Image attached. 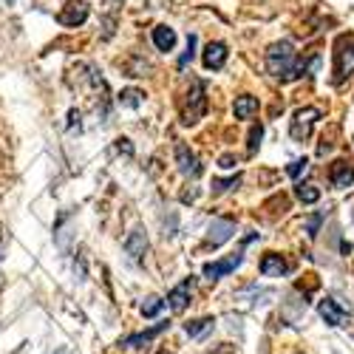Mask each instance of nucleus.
Instances as JSON below:
<instances>
[{
	"instance_id": "27",
	"label": "nucleus",
	"mask_w": 354,
	"mask_h": 354,
	"mask_svg": "<svg viewBox=\"0 0 354 354\" xmlns=\"http://www.w3.org/2000/svg\"><path fill=\"white\" fill-rule=\"evenodd\" d=\"M320 221H323V216H315V218H309V224H306V232L312 235V239L317 235V227H320Z\"/></svg>"
},
{
	"instance_id": "8",
	"label": "nucleus",
	"mask_w": 354,
	"mask_h": 354,
	"mask_svg": "<svg viewBox=\"0 0 354 354\" xmlns=\"http://www.w3.org/2000/svg\"><path fill=\"white\" fill-rule=\"evenodd\" d=\"M292 272V263L278 255V252H267L261 258V275H267V278H286Z\"/></svg>"
},
{
	"instance_id": "14",
	"label": "nucleus",
	"mask_w": 354,
	"mask_h": 354,
	"mask_svg": "<svg viewBox=\"0 0 354 354\" xmlns=\"http://www.w3.org/2000/svg\"><path fill=\"white\" fill-rule=\"evenodd\" d=\"M170 326V323H159V326H153V329H147V332H139V335H131V337H125V340H120V346L122 348H142V346H147L153 337H159L165 329Z\"/></svg>"
},
{
	"instance_id": "19",
	"label": "nucleus",
	"mask_w": 354,
	"mask_h": 354,
	"mask_svg": "<svg viewBox=\"0 0 354 354\" xmlns=\"http://www.w3.org/2000/svg\"><path fill=\"white\" fill-rule=\"evenodd\" d=\"M142 100H145V94L136 91V88H125V91L120 94V105H125V108H139Z\"/></svg>"
},
{
	"instance_id": "3",
	"label": "nucleus",
	"mask_w": 354,
	"mask_h": 354,
	"mask_svg": "<svg viewBox=\"0 0 354 354\" xmlns=\"http://www.w3.org/2000/svg\"><path fill=\"white\" fill-rule=\"evenodd\" d=\"M320 120V111L317 108H301V111H295V116H292V128H289V133H292V139L295 142H306L309 139V133H312V125Z\"/></svg>"
},
{
	"instance_id": "20",
	"label": "nucleus",
	"mask_w": 354,
	"mask_h": 354,
	"mask_svg": "<svg viewBox=\"0 0 354 354\" xmlns=\"http://www.w3.org/2000/svg\"><path fill=\"white\" fill-rule=\"evenodd\" d=\"M295 193H298V198H301L304 204H315V201L320 198V190H317L315 185H304V182H298V190H295Z\"/></svg>"
},
{
	"instance_id": "22",
	"label": "nucleus",
	"mask_w": 354,
	"mask_h": 354,
	"mask_svg": "<svg viewBox=\"0 0 354 354\" xmlns=\"http://www.w3.org/2000/svg\"><path fill=\"white\" fill-rule=\"evenodd\" d=\"M162 306H165V301L153 295V298H147V301L142 304V315H145V317H156V315L162 312Z\"/></svg>"
},
{
	"instance_id": "16",
	"label": "nucleus",
	"mask_w": 354,
	"mask_h": 354,
	"mask_svg": "<svg viewBox=\"0 0 354 354\" xmlns=\"http://www.w3.org/2000/svg\"><path fill=\"white\" fill-rule=\"evenodd\" d=\"M232 111H235V120H252V116L258 113V100L250 97V94H244V97L235 100Z\"/></svg>"
},
{
	"instance_id": "10",
	"label": "nucleus",
	"mask_w": 354,
	"mask_h": 354,
	"mask_svg": "<svg viewBox=\"0 0 354 354\" xmlns=\"http://www.w3.org/2000/svg\"><path fill=\"white\" fill-rule=\"evenodd\" d=\"M176 165H179V170L185 176H193V179L201 176V162L187 145H176Z\"/></svg>"
},
{
	"instance_id": "29",
	"label": "nucleus",
	"mask_w": 354,
	"mask_h": 354,
	"mask_svg": "<svg viewBox=\"0 0 354 354\" xmlns=\"http://www.w3.org/2000/svg\"><path fill=\"white\" fill-rule=\"evenodd\" d=\"M0 244H3V232H0Z\"/></svg>"
},
{
	"instance_id": "5",
	"label": "nucleus",
	"mask_w": 354,
	"mask_h": 354,
	"mask_svg": "<svg viewBox=\"0 0 354 354\" xmlns=\"http://www.w3.org/2000/svg\"><path fill=\"white\" fill-rule=\"evenodd\" d=\"M317 312H320L323 320L329 323V326H346V320H348V309L337 298H332V295H326V298L320 301Z\"/></svg>"
},
{
	"instance_id": "11",
	"label": "nucleus",
	"mask_w": 354,
	"mask_h": 354,
	"mask_svg": "<svg viewBox=\"0 0 354 354\" xmlns=\"http://www.w3.org/2000/svg\"><path fill=\"white\" fill-rule=\"evenodd\" d=\"M190 292H193V278L182 281L179 286H173V289H170V295H167L170 309H173V312H185V309H187V304H190Z\"/></svg>"
},
{
	"instance_id": "24",
	"label": "nucleus",
	"mask_w": 354,
	"mask_h": 354,
	"mask_svg": "<svg viewBox=\"0 0 354 354\" xmlns=\"http://www.w3.org/2000/svg\"><path fill=\"white\" fill-rule=\"evenodd\" d=\"M261 136H263V125L258 122V125H252V131H250V153H255L258 151V147H261Z\"/></svg>"
},
{
	"instance_id": "2",
	"label": "nucleus",
	"mask_w": 354,
	"mask_h": 354,
	"mask_svg": "<svg viewBox=\"0 0 354 354\" xmlns=\"http://www.w3.org/2000/svg\"><path fill=\"white\" fill-rule=\"evenodd\" d=\"M204 108H207V97H204V82L201 80H193L190 91H187V105H185V113H182V122L185 125H193L201 120Z\"/></svg>"
},
{
	"instance_id": "25",
	"label": "nucleus",
	"mask_w": 354,
	"mask_h": 354,
	"mask_svg": "<svg viewBox=\"0 0 354 354\" xmlns=\"http://www.w3.org/2000/svg\"><path fill=\"white\" fill-rule=\"evenodd\" d=\"M239 182H241V176H232V179H216V182H213V193H224V190L235 187Z\"/></svg>"
},
{
	"instance_id": "28",
	"label": "nucleus",
	"mask_w": 354,
	"mask_h": 354,
	"mask_svg": "<svg viewBox=\"0 0 354 354\" xmlns=\"http://www.w3.org/2000/svg\"><path fill=\"white\" fill-rule=\"evenodd\" d=\"M218 165H221V167H235V159H232V156H221Z\"/></svg>"
},
{
	"instance_id": "17",
	"label": "nucleus",
	"mask_w": 354,
	"mask_h": 354,
	"mask_svg": "<svg viewBox=\"0 0 354 354\" xmlns=\"http://www.w3.org/2000/svg\"><path fill=\"white\" fill-rule=\"evenodd\" d=\"M153 46L159 48V51H173V46H176V32L170 26H156L153 28Z\"/></svg>"
},
{
	"instance_id": "15",
	"label": "nucleus",
	"mask_w": 354,
	"mask_h": 354,
	"mask_svg": "<svg viewBox=\"0 0 354 354\" xmlns=\"http://www.w3.org/2000/svg\"><path fill=\"white\" fill-rule=\"evenodd\" d=\"M224 63H227V46L224 43H210L204 48V68L218 71V68H224Z\"/></svg>"
},
{
	"instance_id": "21",
	"label": "nucleus",
	"mask_w": 354,
	"mask_h": 354,
	"mask_svg": "<svg viewBox=\"0 0 354 354\" xmlns=\"http://www.w3.org/2000/svg\"><path fill=\"white\" fill-rule=\"evenodd\" d=\"M196 43H198V37H196V35H187V51L179 57V68H187V66L193 63V57H196Z\"/></svg>"
},
{
	"instance_id": "6",
	"label": "nucleus",
	"mask_w": 354,
	"mask_h": 354,
	"mask_svg": "<svg viewBox=\"0 0 354 354\" xmlns=\"http://www.w3.org/2000/svg\"><path fill=\"white\" fill-rule=\"evenodd\" d=\"M235 235V221L232 218H213L210 230H207V247H221Z\"/></svg>"
},
{
	"instance_id": "9",
	"label": "nucleus",
	"mask_w": 354,
	"mask_h": 354,
	"mask_svg": "<svg viewBox=\"0 0 354 354\" xmlns=\"http://www.w3.org/2000/svg\"><path fill=\"white\" fill-rule=\"evenodd\" d=\"M57 20H60L63 26H80L88 20V3L85 0H68V3L63 6V12L57 15Z\"/></svg>"
},
{
	"instance_id": "1",
	"label": "nucleus",
	"mask_w": 354,
	"mask_h": 354,
	"mask_svg": "<svg viewBox=\"0 0 354 354\" xmlns=\"http://www.w3.org/2000/svg\"><path fill=\"white\" fill-rule=\"evenodd\" d=\"M267 71L281 82H292L306 74V66L295 63V46L289 40H281V43H272L267 51Z\"/></svg>"
},
{
	"instance_id": "7",
	"label": "nucleus",
	"mask_w": 354,
	"mask_h": 354,
	"mask_svg": "<svg viewBox=\"0 0 354 354\" xmlns=\"http://www.w3.org/2000/svg\"><path fill=\"white\" fill-rule=\"evenodd\" d=\"M337 66H335V80L340 82V80H346L348 74H354V43H348L346 37H340V43H337Z\"/></svg>"
},
{
	"instance_id": "13",
	"label": "nucleus",
	"mask_w": 354,
	"mask_h": 354,
	"mask_svg": "<svg viewBox=\"0 0 354 354\" xmlns=\"http://www.w3.org/2000/svg\"><path fill=\"white\" fill-rule=\"evenodd\" d=\"M145 252H147V239H145V232H142V230H133L128 239H125V255H128L133 263H139V261L145 258Z\"/></svg>"
},
{
	"instance_id": "23",
	"label": "nucleus",
	"mask_w": 354,
	"mask_h": 354,
	"mask_svg": "<svg viewBox=\"0 0 354 354\" xmlns=\"http://www.w3.org/2000/svg\"><path fill=\"white\" fill-rule=\"evenodd\" d=\"M306 170H309V159H295V162L286 167V173L292 176L295 182H301V176H306Z\"/></svg>"
},
{
	"instance_id": "4",
	"label": "nucleus",
	"mask_w": 354,
	"mask_h": 354,
	"mask_svg": "<svg viewBox=\"0 0 354 354\" xmlns=\"http://www.w3.org/2000/svg\"><path fill=\"white\" fill-rule=\"evenodd\" d=\"M241 263H244V247H241L239 252H232L230 258H224V261H213V263H204V278H210V281H218V278L230 275L232 270H239Z\"/></svg>"
},
{
	"instance_id": "18",
	"label": "nucleus",
	"mask_w": 354,
	"mask_h": 354,
	"mask_svg": "<svg viewBox=\"0 0 354 354\" xmlns=\"http://www.w3.org/2000/svg\"><path fill=\"white\" fill-rule=\"evenodd\" d=\"M213 326H216L213 317H198L193 323H185V335L187 337H204L207 332H213Z\"/></svg>"
},
{
	"instance_id": "12",
	"label": "nucleus",
	"mask_w": 354,
	"mask_h": 354,
	"mask_svg": "<svg viewBox=\"0 0 354 354\" xmlns=\"http://www.w3.org/2000/svg\"><path fill=\"white\" fill-rule=\"evenodd\" d=\"M332 185L337 187V190H346V187H351L354 185V167L346 162V159H337L335 165H332Z\"/></svg>"
},
{
	"instance_id": "26",
	"label": "nucleus",
	"mask_w": 354,
	"mask_h": 354,
	"mask_svg": "<svg viewBox=\"0 0 354 354\" xmlns=\"http://www.w3.org/2000/svg\"><path fill=\"white\" fill-rule=\"evenodd\" d=\"M116 151L125 153V156H133V147H131V142H128V139H116Z\"/></svg>"
}]
</instances>
